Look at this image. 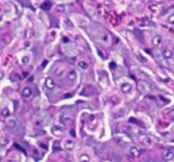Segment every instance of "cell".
I'll use <instances>...</instances> for the list:
<instances>
[{
    "label": "cell",
    "mask_w": 174,
    "mask_h": 162,
    "mask_svg": "<svg viewBox=\"0 0 174 162\" xmlns=\"http://www.w3.org/2000/svg\"><path fill=\"white\" fill-rule=\"evenodd\" d=\"M169 20L172 22V23H174V15H173V16H171V17H170Z\"/></svg>",
    "instance_id": "cell-6"
},
{
    "label": "cell",
    "mask_w": 174,
    "mask_h": 162,
    "mask_svg": "<svg viewBox=\"0 0 174 162\" xmlns=\"http://www.w3.org/2000/svg\"><path fill=\"white\" fill-rule=\"evenodd\" d=\"M163 157H164V159L166 160V161L172 160L173 158V152H172L171 150H168V149H166V150H165L164 153H163Z\"/></svg>",
    "instance_id": "cell-1"
},
{
    "label": "cell",
    "mask_w": 174,
    "mask_h": 162,
    "mask_svg": "<svg viewBox=\"0 0 174 162\" xmlns=\"http://www.w3.org/2000/svg\"><path fill=\"white\" fill-rule=\"evenodd\" d=\"M163 54H164L165 57H166V58H170V57L172 56V52H171V51H169V50H167V49L164 50Z\"/></svg>",
    "instance_id": "cell-4"
},
{
    "label": "cell",
    "mask_w": 174,
    "mask_h": 162,
    "mask_svg": "<svg viewBox=\"0 0 174 162\" xmlns=\"http://www.w3.org/2000/svg\"><path fill=\"white\" fill-rule=\"evenodd\" d=\"M50 7H51V3H49V2H47V3H45L44 4H43L42 8L44 9H49Z\"/></svg>",
    "instance_id": "cell-3"
},
{
    "label": "cell",
    "mask_w": 174,
    "mask_h": 162,
    "mask_svg": "<svg viewBox=\"0 0 174 162\" xmlns=\"http://www.w3.org/2000/svg\"><path fill=\"white\" fill-rule=\"evenodd\" d=\"M3 115H9V111H8V110H7V109H5V110L3 111Z\"/></svg>",
    "instance_id": "cell-5"
},
{
    "label": "cell",
    "mask_w": 174,
    "mask_h": 162,
    "mask_svg": "<svg viewBox=\"0 0 174 162\" xmlns=\"http://www.w3.org/2000/svg\"><path fill=\"white\" fill-rule=\"evenodd\" d=\"M31 90L29 88H25L24 89V91H23V93H22V94H23V96L24 97H26V98H28L29 96L31 95Z\"/></svg>",
    "instance_id": "cell-2"
}]
</instances>
